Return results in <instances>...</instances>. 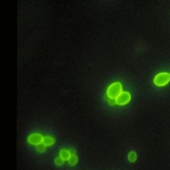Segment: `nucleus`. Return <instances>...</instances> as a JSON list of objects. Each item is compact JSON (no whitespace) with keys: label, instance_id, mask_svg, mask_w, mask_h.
<instances>
[{"label":"nucleus","instance_id":"nucleus-1","mask_svg":"<svg viewBox=\"0 0 170 170\" xmlns=\"http://www.w3.org/2000/svg\"><path fill=\"white\" fill-rule=\"evenodd\" d=\"M122 85L119 82H114L111 85H109V87L106 90V95L109 99H114L116 100L118 97L122 93Z\"/></svg>","mask_w":170,"mask_h":170},{"label":"nucleus","instance_id":"nucleus-2","mask_svg":"<svg viewBox=\"0 0 170 170\" xmlns=\"http://www.w3.org/2000/svg\"><path fill=\"white\" fill-rule=\"evenodd\" d=\"M170 82V74L169 72H159L153 79V83L157 87H165Z\"/></svg>","mask_w":170,"mask_h":170},{"label":"nucleus","instance_id":"nucleus-3","mask_svg":"<svg viewBox=\"0 0 170 170\" xmlns=\"http://www.w3.org/2000/svg\"><path fill=\"white\" fill-rule=\"evenodd\" d=\"M131 101V94L128 91H122L118 98L116 99V102L118 105H125Z\"/></svg>","mask_w":170,"mask_h":170},{"label":"nucleus","instance_id":"nucleus-4","mask_svg":"<svg viewBox=\"0 0 170 170\" xmlns=\"http://www.w3.org/2000/svg\"><path fill=\"white\" fill-rule=\"evenodd\" d=\"M43 137L40 134H32L28 136L27 138V142L31 145L34 146H38L39 144H42L43 142Z\"/></svg>","mask_w":170,"mask_h":170},{"label":"nucleus","instance_id":"nucleus-5","mask_svg":"<svg viewBox=\"0 0 170 170\" xmlns=\"http://www.w3.org/2000/svg\"><path fill=\"white\" fill-rule=\"evenodd\" d=\"M71 156V150H66V149H63L59 151V157L62 158L64 161H69V159Z\"/></svg>","mask_w":170,"mask_h":170},{"label":"nucleus","instance_id":"nucleus-6","mask_svg":"<svg viewBox=\"0 0 170 170\" xmlns=\"http://www.w3.org/2000/svg\"><path fill=\"white\" fill-rule=\"evenodd\" d=\"M42 143L46 146V147L53 146L55 144V138H54V137H51V136H44Z\"/></svg>","mask_w":170,"mask_h":170},{"label":"nucleus","instance_id":"nucleus-7","mask_svg":"<svg viewBox=\"0 0 170 170\" xmlns=\"http://www.w3.org/2000/svg\"><path fill=\"white\" fill-rule=\"evenodd\" d=\"M71 158L69 159L68 162H69V164L71 165H75L77 164V162H78V158H77L75 152L74 150H71Z\"/></svg>","mask_w":170,"mask_h":170},{"label":"nucleus","instance_id":"nucleus-8","mask_svg":"<svg viewBox=\"0 0 170 170\" xmlns=\"http://www.w3.org/2000/svg\"><path fill=\"white\" fill-rule=\"evenodd\" d=\"M136 158H137V156H136V153L134 151L130 152V154H129V156H128V159H129V161L131 162V163H134V162H135Z\"/></svg>","mask_w":170,"mask_h":170},{"label":"nucleus","instance_id":"nucleus-9","mask_svg":"<svg viewBox=\"0 0 170 170\" xmlns=\"http://www.w3.org/2000/svg\"><path fill=\"white\" fill-rule=\"evenodd\" d=\"M37 150L39 152H44L46 150V146L42 143V144H39L37 146Z\"/></svg>","mask_w":170,"mask_h":170},{"label":"nucleus","instance_id":"nucleus-10","mask_svg":"<svg viewBox=\"0 0 170 170\" xmlns=\"http://www.w3.org/2000/svg\"><path fill=\"white\" fill-rule=\"evenodd\" d=\"M64 162H65V161H64L62 158H60L59 156L58 158H55V163L58 165H62L64 164Z\"/></svg>","mask_w":170,"mask_h":170},{"label":"nucleus","instance_id":"nucleus-11","mask_svg":"<svg viewBox=\"0 0 170 170\" xmlns=\"http://www.w3.org/2000/svg\"><path fill=\"white\" fill-rule=\"evenodd\" d=\"M109 104H110V105H115V104H117L116 100H114V99H109Z\"/></svg>","mask_w":170,"mask_h":170}]
</instances>
